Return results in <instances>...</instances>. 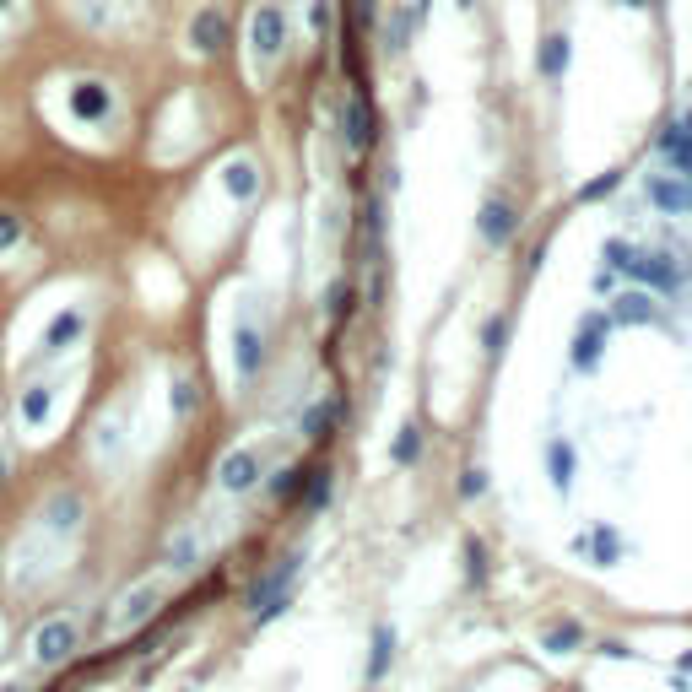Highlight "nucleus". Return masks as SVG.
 <instances>
[{"label": "nucleus", "mask_w": 692, "mask_h": 692, "mask_svg": "<svg viewBox=\"0 0 692 692\" xmlns=\"http://www.w3.org/2000/svg\"><path fill=\"white\" fill-rule=\"evenodd\" d=\"M325 309H330V319H346V309H352V287L336 282V287H330V303H325Z\"/></svg>", "instance_id": "nucleus-38"}, {"label": "nucleus", "mask_w": 692, "mask_h": 692, "mask_svg": "<svg viewBox=\"0 0 692 692\" xmlns=\"http://www.w3.org/2000/svg\"><path fill=\"white\" fill-rule=\"evenodd\" d=\"M411 28H417V17H411V6H401L390 17V33H384V49H390V55H401L406 49V38H411Z\"/></svg>", "instance_id": "nucleus-31"}, {"label": "nucleus", "mask_w": 692, "mask_h": 692, "mask_svg": "<svg viewBox=\"0 0 692 692\" xmlns=\"http://www.w3.org/2000/svg\"><path fill=\"white\" fill-rule=\"evenodd\" d=\"M476 233H482L487 249H509L514 233H519V206L509 201V195H487L482 217H476Z\"/></svg>", "instance_id": "nucleus-8"}, {"label": "nucleus", "mask_w": 692, "mask_h": 692, "mask_svg": "<svg viewBox=\"0 0 692 692\" xmlns=\"http://www.w3.org/2000/svg\"><path fill=\"white\" fill-rule=\"evenodd\" d=\"M65 109L82 119V125H109V114H114V92H109V82L87 76V82H76L71 92H65Z\"/></svg>", "instance_id": "nucleus-11"}, {"label": "nucleus", "mask_w": 692, "mask_h": 692, "mask_svg": "<svg viewBox=\"0 0 692 692\" xmlns=\"http://www.w3.org/2000/svg\"><path fill=\"white\" fill-rule=\"evenodd\" d=\"M249 49H255L260 65H282L287 60V11L276 0H260L249 11Z\"/></svg>", "instance_id": "nucleus-3"}, {"label": "nucleus", "mask_w": 692, "mask_h": 692, "mask_svg": "<svg viewBox=\"0 0 692 692\" xmlns=\"http://www.w3.org/2000/svg\"><path fill=\"white\" fill-rule=\"evenodd\" d=\"M157 606H163V584H157V579H141L136 590L125 595V606H119V628H136V622H146Z\"/></svg>", "instance_id": "nucleus-20"}, {"label": "nucleus", "mask_w": 692, "mask_h": 692, "mask_svg": "<svg viewBox=\"0 0 692 692\" xmlns=\"http://www.w3.org/2000/svg\"><path fill=\"white\" fill-rule=\"evenodd\" d=\"M660 157L671 163V173H687L692 179V109L682 114V119H671V125L660 130Z\"/></svg>", "instance_id": "nucleus-16"}, {"label": "nucleus", "mask_w": 692, "mask_h": 692, "mask_svg": "<svg viewBox=\"0 0 692 692\" xmlns=\"http://www.w3.org/2000/svg\"><path fill=\"white\" fill-rule=\"evenodd\" d=\"M190 411H195V384L190 379H173V417H190Z\"/></svg>", "instance_id": "nucleus-35"}, {"label": "nucleus", "mask_w": 692, "mask_h": 692, "mask_svg": "<svg viewBox=\"0 0 692 692\" xmlns=\"http://www.w3.org/2000/svg\"><path fill=\"white\" fill-rule=\"evenodd\" d=\"M255 190H260L255 163H228V195H238V201H255Z\"/></svg>", "instance_id": "nucleus-29"}, {"label": "nucleus", "mask_w": 692, "mask_h": 692, "mask_svg": "<svg viewBox=\"0 0 692 692\" xmlns=\"http://www.w3.org/2000/svg\"><path fill=\"white\" fill-rule=\"evenodd\" d=\"M341 130H346V152H352V157H363L368 146H374V109H368L363 92H352V98H346Z\"/></svg>", "instance_id": "nucleus-15"}, {"label": "nucleus", "mask_w": 692, "mask_h": 692, "mask_svg": "<svg viewBox=\"0 0 692 692\" xmlns=\"http://www.w3.org/2000/svg\"><path fill=\"white\" fill-rule=\"evenodd\" d=\"M606 336H611V314L606 309L579 314L574 346H568V363H574L579 374H595V368H601V357H606Z\"/></svg>", "instance_id": "nucleus-5"}, {"label": "nucleus", "mask_w": 692, "mask_h": 692, "mask_svg": "<svg viewBox=\"0 0 692 692\" xmlns=\"http://www.w3.org/2000/svg\"><path fill=\"white\" fill-rule=\"evenodd\" d=\"M168 568H173V574H190V568H201V541H195V530H179V536H173Z\"/></svg>", "instance_id": "nucleus-28"}, {"label": "nucleus", "mask_w": 692, "mask_h": 692, "mask_svg": "<svg viewBox=\"0 0 692 692\" xmlns=\"http://www.w3.org/2000/svg\"><path fill=\"white\" fill-rule=\"evenodd\" d=\"M601 255H606V265L617 276H628L633 287H649L655 298H660V292H665V298H676V292L687 287V265L676 260L671 249H638V244H628V238H606Z\"/></svg>", "instance_id": "nucleus-1"}, {"label": "nucleus", "mask_w": 692, "mask_h": 692, "mask_svg": "<svg viewBox=\"0 0 692 692\" xmlns=\"http://www.w3.org/2000/svg\"><path fill=\"white\" fill-rule=\"evenodd\" d=\"M617 179H622V173H601L595 184H584V190H579V201H601V195L617 190Z\"/></svg>", "instance_id": "nucleus-37"}, {"label": "nucleus", "mask_w": 692, "mask_h": 692, "mask_svg": "<svg viewBox=\"0 0 692 692\" xmlns=\"http://www.w3.org/2000/svg\"><path fill=\"white\" fill-rule=\"evenodd\" d=\"M422 449H428L422 428H417V422H401V433H395V444H390V460L406 471V465H417V460H422Z\"/></svg>", "instance_id": "nucleus-27"}, {"label": "nucleus", "mask_w": 692, "mask_h": 692, "mask_svg": "<svg viewBox=\"0 0 692 692\" xmlns=\"http://www.w3.org/2000/svg\"><path fill=\"white\" fill-rule=\"evenodd\" d=\"M309 33L325 44L330 38V0H309Z\"/></svg>", "instance_id": "nucleus-34"}, {"label": "nucleus", "mask_w": 692, "mask_h": 692, "mask_svg": "<svg viewBox=\"0 0 692 692\" xmlns=\"http://www.w3.org/2000/svg\"><path fill=\"white\" fill-rule=\"evenodd\" d=\"M303 476H309V465H303V460L276 465V471H271V482H265V492H271L276 503H292V498L303 492Z\"/></svg>", "instance_id": "nucleus-25"}, {"label": "nucleus", "mask_w": 692, "mask_h": 692, "mask_svg": "<svg viewBox=\"0 0 692 692\" xmlns=\"http://www.w3.org/2000/svg\"><path fill=\"white\" fill-rule=\"evenodd\" d=\"M541 649H552V655H574V649H584V628L579 622H547V628H541Z\"/></svg>", "instance_id": "nucleus-26"}, {"label": "nucleus", "mask_w": 692, "mask_h": 692, "mask_svg": "<svg viewBox=\"0 0 692 692\" xmlns=\"http://www.w3.org/2000/svg\"><path fill=\"white\" fill-rule=\"evenodd\" d=\"M303 574V557H282V563H271L265 574L244 590V611H249V622H271V617H282L287 601H292V584H298Z\"/></svg>", "instance_id": "nucleus-2"}, {"label": "nucleus", "mask_w": 692, "mask_h": 692, "mask_svg": "<svg viewBox=\"0 0 692 692\" xmlns=\"http://www.w3.org/2000/svg\"><path fill=\"white\" fill-rule=\"evenodd\" d=\"M644 195H649V206L665 211V217H687L692 211V179L687 173H649Z\"/></svg>", "instance_id": "nucleus-12"}, {"label": "nucleus", "mask_w": 692, "mask_h": 692, "mask_svg": "<svg viewBox=\"0 0 692 692\" xmlns=\"http://www.w3.org/2000/svg\"><path fill=\"white\" fill-rule=\"evenodd\" d=\"M574 552L595 568H611L622 557V536L611 525H595V530H584V536H574Z\"/></svg>", "instance_id": "nucleus-17"}, {"label": "nucleus", "mask_w": 692, "mask_h": 692, "mask_svg": "<svg viewBox=\"0 0 692 692\" xmlns=\"http://www.w3.org/2000/svg\"><path fill=\"white\" fill-rule=\"evenodd\" d=\"M303 509L319 514V509H330V498H336V471L330 465H309V476H303Z\"/></svg>", "instance_id": "nucleus-22"}, {"label": "nucleus", "mask_w": 692, "mask_h": 692, "mask_svg": "<svg viewBox=\"0 0 692 692\" xmlns=\"http://www.w3.org/2000/svg\"><path fill=\"white\" fill-rule=\"evenodd\" d=\"M601 655H606V660H633V649H628V644H617V638H606Z\"/></svg>", "instance_id": "nucleus-39"}, {"label": "nucleus", "mask_w": 692, "mask_h": 692, "mask_svg": "<svg viewBox=\"0 0 692 692\" xmlns=\"http://www.w3.org/2000/svg\"><path fill=\"white\" fill-rule=\"evenodd\" d=\"M606 314H611V325H660V303L649 287H622Z\"/></svg>", "instance_id": "nucleus-14"}, {"label": "nucleus", "mask_w": 692, "mask_h": 692, "mask_svg": "<svg viewBox=\"0 0 692 692\" xmlns=\"http://www.w3.org/2000/svg\"><path fill=\"white\" fill-rule=\"evenodd\" d=\"M11 6H17V0H0V17H6V11H11Z\"/></svg>", "instance_id": "nucleus-42"}, {"label": "nucleus", "mask_w": 692, "mask_h": 692, "mask_svg": "<svg viewBox=\"0 0 692 692\" xmlns=\"http://www.w3.org/2000/svg\"><path fill=\"white\" fill-rule=\"evenodd\" d=\"M0 692H22V687H0Z\"/></svg>", "instance_id": "nucleus-43"}, {"label": "nucleus", "mask_w": 692, "mask_h": 692, "mask_svg": "<svg viewBox=\"0 0 692 692\" xmlns=\"http://www.w3.org/2000/svg\"><path fill=\"white\" fill-rule=\"evenodd\" d=\"M265 357H271V346H265V325L255 314H238L233 319V374H238V390H249V384L260 379Z\"/></svg>", "instance_id": "nucleus-4"}, {"label": "nucleus", "mask_w": 692, "mask_h": 692, "mask_svg": "<svg viewBox=\"0 0 692 692\" xmlns=\"http://www.w3.org/2000/svg\"><path fill=\"white\" fill-rule=\"evenodd\" d=\"M260 476H265V465L255 449H228L217 465V487L228 492V498H244V492H255L260 487Z\"/></svg>", "instance_id": "nucleus-10"}, {"label": "nucleus", "mask_w": 692, "mask_h": 692, "mask_svg": "<svg viewBox=\"0 0 692 692\" xmlns=\"http://www.w3.org/2000/svg\"><path fill=\"white\" fill-rule=\"evenodd\" d=\"M465 584H487V541L465 536Z\"/></svg>", "instance_id": "nucleus-30"}, {"label": "nucleus", "mask_w": 692, "mask_h": 692, "mask_svg": "<svg viewBox=\"0 0 692 692\" xmlns=\"http://www.w3.org/2000/svg\"><path fill=\"white\" fill-rule=\"evenodd\" d=\"M184 38H190V49L201 60H217V55H228V44H233V22H228V11L222 6H201L190 17V28H184Z\"/></svg>", "instance_id": "nucleus-6"}, {"label": "nucleus", "mask_w": 692, "mask_h": 692, "mask_svg": "<svg viewBox=\"0 0 692 692\" xmlns=\"http://www.w3.org/2000/svg\"><path fill=\"white\" fill-rule=\"evenodd\" d=\"M346 422V395H319V401L303 411V438L309 444H330Z\"/></svg>", "instance_id": "nucleus-13"}, {"label": "nucleus", "mask_w": 692, "mask_h": 692, "mask_svg": "<svg viewBox=\"0 0 692 692\" xmlns=\"http://www.w3.org/2000/svg\"><path fill=\"white\" fill-rule=\"evenodd\" d=\"M6 476H11V460H6V449H0V487H6Z\"/></svg>", "instance_id": "nucleus-41"}, {"label": "nucleus", "mask_w": 692, "mask_h": 692, "mask_svg": "<svg viewBox=\"0 0 692 692\" xmlns=\"http://www.w3.org/2000/svg\"><path fill=\"white\" fill-rule=\"evenodd\" d=\"M390 665H395V628H390V622H379L374 644H368V682H384Z\"/></svg>", "instance_id": "nucleus-24"}, {"label": "nucleus", "mask_w": 692, "mask_h": 692, "mask_svg": "<svg viewBox=\"0 0 692 692\" xmlns=\"http://www.w3.org/2000/svg\"><path fill=\"white\" fill-rule=\"evenodd\" d=\"M617 6H628V11H649L655 0H617Z\"/></svg>", "instance_id": "nucleus-40"}, {"label": "nucleus", "mask_w": 692, "mask_h": 692, "mask_svg": "<svg viewBox=\"0 0 692 692\" xmlns=\"http://www.w3.org/2000/svg\"><path fill=\"white\" fill-rule=\"evenodd\" d=\"M568 60H574V44H568V33H547L536 49V71L547 76V82H563L568 76Z\"/></svg>", "instance_id": "nucleus-21"}, {"label": "nucleus", "mask_w": 692, "mask_h": 692, "mask_svg": "<svg viewBox=\"0 0 692 692\" xmlns=\"http://www.w3.org/2000/svg\"><path fill=\"white\" fill-rule=\"evenodd\" d=\"M82 649V628H76L71 617H55V622H44L38 628V638H33V655H38V665H65Z\"/></svg>", "instance_id": "nucleus-9"}, {"label": "nucleus", "mask_w": 692, "mask_h": 692, "mask_svg": "<svg viewBox=\"0 0 692 692\" xmlns=\"http://www.w3.org/2000/svg\"><path fill=\"white\" fill-rule=\"evenodd\" d=\"M503 346H509V314H492L487 325H482V352H487V357H498Z\"/></svg>", "instance_id": "nucleus-32"}, {"label": "nucleus", "mask_w": 692, "mask_h": 692, "mask_svg": "<svg viewBox=\"0 0 692 692\" xmlns=\"http://www.w3.org/2000/svg\"><path fill=\"white\" fill-rule=\"evenodd\" d=\"M82 514H87V498H82V492H55V498L44 503L49 536H71V530L82 525Z\"/></svg>", "instance_id": "nucleus-19"}, {"label": "nucleus", "mask_w": 692, "mask_h": 692, "mask_svg": "<svg viewBox=\"0 0 692 692\" xmlns=\"http://www.w3.org/2000/svg\"><path fill=\"white\" fill-rule=\"evenodd\" d=\"M87 330H92V314L82 309V303L60 309V314L44 325V346H38V357H60V352H71V346H82Z\"/></svg>", "instance_id": "nucleus-7"}, {"label": "nucleus", "mask_w": 692, "mask_h": 692, "mask_svg": "<svg viewBox=\"0 0 692 692\" xmlns=\"http://www.w3.org/2000/svg\"><path fill=\"white\" fill-rule=\"evenodd\" d=\"M49 411H55V384H49V379L22 384V395H17V417H22V428H44Z\"/></svg>", "instance_id": "nucleus-18"}, {"label": "nucleus", "mask_w": 692, "mask_h": 692, "mask_svg": "<svg viewBox=\"0 0 692 692\" xmlns=\"http://www.w3.org/2000/svg\"><path fill=\"white\" fill-rule=\"evenodd\" d=\"M547 476L568 498V487H574V444H568V438H547Z\"/></svg>", "instance_id": "nucleus-23"}, {"label": "nucleus", "mask_w": 692, "mask_h": 692, "mask_svg": "<svg viewBox=\"0 0 692 692\" xmlns=\"http://www.w3.org/2000/svg\"><path fill=\"white\" fill-rule=\"evenodd\" d=\"M482 492H487V471H482V465H471V471L460 476V498H482Z\"/></svg>", "instance_id": "nucleus-36"}, {"label": "nucleus", "mask_w": 692, "mask_h": 692, "mask_svg": "<svg viewBox=\"0 0 692 692\" xmlns=\"http://www.w3.org/2000/svg\"><path fill=\"white\" fill-rule=\"evenodd\" d=\"M22 233H28V222H22L17 211H0V255H6V249H17Z\"/></svg>", "instance_id": "nucleus-33"}]
</instances>
